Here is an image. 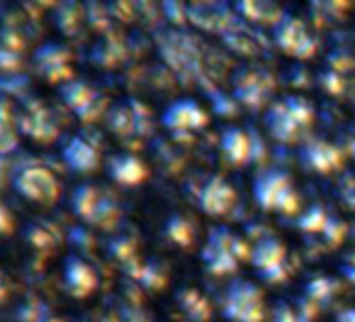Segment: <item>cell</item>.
<instances>
[{
  "mask_svg": "<svg viewBox=\"0 0 355 322\" xmlns=\"http://www.w3.org/2000/svg\"><path fill=\"white\" fill-rule=\"evenodd\" d=\"M291 183L284 178V176H278V174H268L266 180L259 183L257 187V199L259 203L266 207V210H286V203L293 201V195H280V191H291Z\"/></svg>",
  "mask_w": 355,
  "mask_h": 322,
  "instance_id": "10",
  "label": "cell"
},
{
  "mask_svg": "<svg viewBox=\"0 0 355 322\" xmlns=\"http://www.w3.org/2000/svg\"><path fill=\"white\" fill-rule=\"evenodd\" d=\"M7 180H11V164L5 155H0V191L5 189Z\"/></svg>",
  "mask_w": 355,
  "mask_h": 322,
  "instance_id": "20",
  "label": "cell"
},
{
  "mask_svg": "<svg viewBox=\"0 0 355 322\" xmlns=\"http://www.w3.org/2000/svg\"><path fill=\"white\" fill-rule=\"evenodd\" d=\"M34 71L51 82V84H65L71 80V53L61 42H42L32 55Z\"/></svg>",
  "mask_w": 355,
  "mask_h": 322,
  "instance_id": "3",
  "label": "cell"
},
{
  "mask_svg": "<svg viewBox=\"0 0 355 322\" xmlns=\"http://www.w3.org/2000/svg\"><path fill=\"white\" fill-rule=\"evenodd\" d=\"M234 201H236V193L220 176H216L211 183H207L205 189L201 191V210L207 216H224V214H228L232 210Z\"/></svg>",
  "mask_w": 355,
  "mask_h": 322,
  "instance_id": "8",
  "label": "cell"
},
{
  "mask_svg": "<svg viewBox=\"0 0 355 322\" xmlns=\"http://www.w3.org/2000/svg\"><path fill=\"white\" fill-rule=\"evenodd\" d=\"M61 232L59 228L44 218H34L30 222H26V226L21 228V241L36 253V255H44L51 253L59 243H61Z\"/></svg>",
  "mask_w": 355,
  "mask_h": 322,
  "instance_id": "7",
  "label": "cell"
},
{
  "mask_svg": "<svg viewBox=\"0 0 355 322\" xmlns=\"http://www.w3.org/2000/svg\"><path fill=\"white\" fill-rule=\"evenodd\" d=\"M165 124L171 128H197V126L205 124V113L197 103L184 101V103H178L171 109H167Z\"/></svg>",
  "mask_w": 355,
  "mask_h": 322,
  "instance_id": "11",
  "label": "cell"
},
{
  "mask_svg": "<svg viewBox=\"0 0 355 322\" xmlns=\"http://www.w3.org/2000/svg\"><path fill=\"white\" fill-rule=\"evenodd\" d=\"M38 322H59V318H57V316L46 307V310L42 312V316H40V320H38Z\"/></svg>",
  "mask_w": 355,
  "mask_h": 322,
  "instance_id": "21",
  "label": "cell"
},
{
  "mask_svg": "<svg viewBox=\"0 0 355 322\" xmlns=\"http://www.w3.org/2000/svg\"><path fill=\"white\" fill-rule=\"evenodd\" d=\"M61 159L71 172L90 174L101 164V153L92 140H88L84 134H76L61 149Z\"/></svg>",
  "mask_w": 355,
  "mask_h": 322,
  "instance_id": "5",
  "label": "cell"
},
{
  "mask_svg": "<svg viewBox=\"0 0 355 322\" xmlns=\"http://www.w3.org/2000/svg\"><path fill=\"white\" fill-rule=\"evenodd\" d=\"M59 96L82 121H92L103 113L101 94L82 80L71 78L69 82L61 84L59 86Z\"/></svg>",
  "mask_w": 355,
  "mask_h": 322,
  "instance_id": "4",
  "label": "cell"
},
{
  "mask_svg": "<svg viewBox=\"0 0 355 322\" xmlns=\"http://www.w3.org/2000/svg\"><path fill=\"white\" fill-rule=\"evenodd\" d=\"M96 287V272L80 255H67L63 262V289L71 297H88Z\"/></svg>",
  "mask_w": 355,
  "mask_h": 322,
  "instance_id": "6",
  "label": "cell"
},
{
  "mask_svg": "<svg viewBox=\"0 0 355 322\" xmlns=\"http://www.w3.org/2000/svg\"><path fill=\"white\" fill-rule=\"evenodd\" d=\"M11 189L26 201L53 205L61 195L57 176L38 161H21L11 170Z\"/></svg>",
  "mask_w": 355,
  "mask_h": 322,
  "instance_id": "1",
  "label": "cell"
},
{
  "mask_svg": "<svg viewBox=\"0 0 355 322\" xmlns=\"http://www.w3.org/2000/svg\"><path fill=\"white\" fill-rule=\"evenodd\" d=\"M19 146V132L13 121L0 119V155H11Z\"/></svg>",
  "mask_w": 355,
  "mask_h": 322,
  "instance_id": "16",
  "label": "cell"
},
{
  "mask_svg": "<svg viewBox=\"0 0 355 322\" xmlns=\"http://www.w3.org/2000/svg\"><path fill=\"white\" fill-rule=\"evenodd\" d=\"M24 53H13V51H3L0 49V74L3 76H13L19 74L24 67Z\"/></svg>",
  "mask_w": 355,
  "mask_h": 322,
  "instance_id": "17",
  "label": "cell"
},
{
  "mask_svg": "<svg viewBox=\"0 0 355 322\" xmlns=\"http://www.w3.org/2000/svg\"><path fill=\"white\" fill-rule=\"evenodd\" d=\"M11 291H13V282L11 278L0 270V303H5L9 297H11Z\"/></svg>",
  "mask_w": 355,
  "mask_h": 322,
  "instance_id": "19",
  "label": "cell"
},
{
  "mask_svg": "<svg viewBox=\"0 0 355 322\" xmlns=\"http://www.w3.org/2000/svg\"><path fill=\"white\" fill-rule=\"evenodd\" d=\"M107 174L119 185L134 187L146 176V170L138 157L130 153H117L107 161Z\"/></svg>",
  "mask_w": 355,
  "mask_h": 322,
  "instance_id": "9",
  "label": "cell"
},
{
  "mask_svg": "<svg viewBox=\"0 0 355 322\" xmlns=\"http://www.w3.org/2000/svg\"><path fill=\"white\" fill-rule=\"evenodd\" d=\"M15 128L19 136L49 144L59 136V111L49 107L38 96H21L15 107Z\"/></svg>",
  "mask_w": 355,
  "mask_h": 322,
  "instance_id": "2",
  "label": "cell"
},
{
  "mask_svg": "<svg viewBox=\"0 0 355 322\" xmlns=\"http://www.w3.org/2000/svg\"><path fill=\"white\" fill-rule=\"evenodd\" d=\"M11 230H13V216L0 203V235H9Z\"/></svg>",
  "mask_w": 355,
  "mask_h": 322,
  "instance_id": "18",
  "label": "cell"
},
{
  "mask_svg": "<svg viewBox=\"0 0 355 322\" xmlns=\"http://www.w3.org/2000/svg\"><path fill=\"white\" fill-rule=\"evenodd\" d=\"M46 305L36 299L34 295H26L13 310V320L15 322H38Z\"/></svg>",
  "mask_w": 355,
  "mask_h": 322,
  "instance_id": "14",
  "label": "cell"
},
{
  "mask_svg": "<svg viewBox=\"0 0 355 322\" xmlns=\"http://www.w3.org/2000/svg\"><path fill=\"white\" fill-rule=\"evenodd\" d=\"M103 193L92 187V185H80L71 191V197H69V205H71V212L82 218L84 222H90L98 201H101Z\"/></svg>",
  "mask_w": 355,
  "mask_h": 322,
  "instance_id": "12",
  "label": "cell"
},
{
  "mask_svg": "<svg viewBox=\"0 0 355 322\" xmlns=\"http://www.w3.org/2000/svg\"><path fill=\"white\" fill-rule=\"evenodd\" d=\"M26 46H28V38L24 30L13 26H0V49L26 55Z\"/></svg>",
  "mask_w": 355,
  "mask_h": 322,
  "instance_id": "15",
  "label": "cell"
},
{
  "mask_svg": "<svg viewBox=\"0 0 355 322\" xmlns=\"http://www.w3.org/2000/svg\"><path fill=\"white\" fill-rule=\"evenodd\" d=\"M80 22H82V13L80 7L73 3H61L53 9V24L65 36H76Z\"/></svg>",
  "mask_w": 355,
  "mask_h": 322,
  "instance_id": "13",
  "label": "cell"
}]
</instances>
